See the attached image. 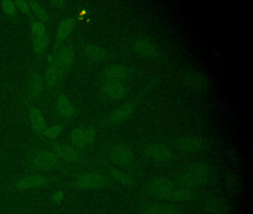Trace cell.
Segmentation results:
<instances>
[{
	"label": "cell",
	"mask_w": 253,
	"mask_h": 214,
	"mask_svg": "<svg viewBox=\"0 0 253 214\" xmlns=\"http://www.w3.org/2000/svg\"><path fill=\"white\" fill-rule=\"evenodd\" d=\"M24 172L49 174L61 172L64 175H73L75 167L63 163L48 147H35L29 150L23 161Z\"/></svg>",
	"instance_id": "cell-1"
},
{
	"label": "cell",
	"mask_w": 253,
	"mask_h": 214,
	"mask_svg": "<svg viewBox=\"0 0 253 214\" xmlns=\"http://www.w3.org/2000/svg\"><path fill=\"white\" fill-rule=\"evenodd\" d=\"M64 181V178L62 177L51 174L23 172L8 183L6 190L11 193H17L35 189L57 187Z\"/></svg>",
	"instance_id": "cell-2"
},
{
	"label": "cell",
	"mask_w": 253,
	"mask_h": 214,
	"mask_svg": "<svg viewBox=\"0 0 253 214\" xmlns=\"http://www.w3.org/2000/svg\"><path fill=\"white\" fill-rule=\"evenodd\" d=\"M109 184V179L103 172L98 171H85L72 175V179L65 180L58 188L75 189L81 190H100Z\"/></svg>",
	"instance_id": "cell-3"
},
{
	"label": "cell",
	"mask_w": 253,
	"mask_h": 214,
	"mask_svg": "<svg viewBox=\"0 0 253 214\" xmlns=\"http://www.w3.org/2000/svg\"><path fill=\"white\" fill-rule=\"evenodd\" d=\"M212 178L211 166L205 162H195L186 168L178 177L181 187L194 190L207 185Z\"/></svg>",
	"instance_id": "cell-4"
},
{
	"label": "cell",
	"mask_w": 253,
	"mask_h": 214,
	"mask_svg": "<svg viewBox=\"0 0 253 214\" xmlns=\"http://www.w3.org/2000/svg\"><path fill=\"white\" fill-rule=\"evenodd\" d=\"M47 147L52 150L56 156L66 164L76 167L84 164L86 158L84 151L75 148L71 144L57 141H46Z\"/></svg>",
	"instance_id": "cell-5"
},
{
	"label": "cell",
	"mask_w": 253,
	"mask_h": 214,
	"mask_svg": "<svg viewBox=\"0 0 253 214\" xmlns=\"http://www.w3.org/2000/svg\"><path fill=\"white\" fill-rule=\"evenodd\" d=\"M27 89L26 96L33 103L41 100L45 92L44 77L41 69V61L36 59L32 60L29 66Z\"/></svg>",
	"instance_id": "cell-6"
},
{
	"label": "cell",
	"mask_w": 253,
	"mask_h": 214,
	"mask_svg": "<svg viewBox=\"0 0 253 214\" xmlns=\"http://www.w3.org/2000/svg\"><path fill=\"white\" fill-rule=\"evenodd\" d=\"M66 74L67 72L57 63L53 55H48V65L44 76V86L47 95L57 93Z\"/></svg>",
	"instance_id": "cell-7"
},
{
	"label": "cell",
	"mask_w": 253,
	"mask_h": 214,
	"mask_svg": "<svg viewBox=\"0 0 253 214\" xmlns=\"http://www.w3.org/2000/svg\"><path fill=\"white\" fill-rule=\"evenodd\" d=\"M149 189L154 196L159 199L175 202L179 187L169 178L157 177L151 180Z\"/></svg>",
	"instance_id": "cell-8"
},
{
	"label": "cell",
	"mask_w": 253,
	"mask_h": 214,
	"mask_svg": "<svg viewBox=\"0 0 253 214\" xmlns=\"http://www.w3.org/2000/svg\"><path fill=\"white\" fill-rule=\"evenodd\" d=\"M22 101L26 107L28 117L34 134L37 138L42 139V135L48 126L42 111L27 97L23 96Z\"/></svg>",
	"instance_id": "cell-9"
},
{
	"label": "cell",
	"mask_w": 253,
	"mask_h": 214,
	"mask_svg": "<svg viewBox=\"0 0 253 214\" xmlns=\"http://www.w3.org/2000/svg\"><path fill=\"white\" fill-rule=\"evenodd\" d=\"M54 108L56 116L61 121L69 123L78 114V108L71 102L69 97L63 92H57Z\"/></svg>",
	"instance_id": "cell-10"
},
{
	"label": "cell",
	"mask_w": 253,
	"mask_h": 214,
	"mask_svg": "<svg viewBox=\"0 0 253 214\" xmlns=\"http://www.w3.org/2000/svg\"><path fill=\"white\" fill-rule=\"evenodd\" d=\"M78 18L75 16H69L60 21L56 32L55 41L53 46L51 54H55L60 48L69 40L71 34L76 26Z\"/></svg>",
	"instance_id": "cell-11"
},
{
	"label": "cell",
	"mask_w": 253,
	"mask_h": 214,
	"mask_svg": "<svg viewBox=\"0 0 253 214\" xmlns=\"http://www.w3.org/2000/svg\"><path fill=\"white\" fill-rule=\"evenodd\" d=\"M180 150L188 153H200L205 151L210 147V143L206 138L197 135H184L176 141Z\"/></svg>",
	"instance_id": "cell-12"
},
{
	"label": "cell",
	"mask_w": 253,
	"mask_h": 214,
	"mask_svg": "<svg viewBox=\"0 0 253 214\" xmlns=\"http://www.w3.org/2000/svg\"><path fill=\"white\" fill-rule=\"evenodd\" d=\"M53 56L57 63L68 72L73 66L75 60V46L72 40H67Z\"/></svg>",
	"instance_id": "cell-13"
},
{
	"label": "cell",
	"mask_w": 253,
	"mask_h": 214,
	"mask_svg": "<svg viewBox=\"0 0 253 214\" xmlns=\"http://www.w3.org/2000/svg\"><path fill=\"white\" fill-rule=\"evenodd\" d=\"M145 155L150 160L156 162H167L173 157L171 149L167 144L154 142L148 144L144 149Z\"/></svg>",
	"instance_id": "cell-14"
},
{
	"label": "cell",
	"mask_w": 253,
	"mask_h": 214,
	"mask_svg": "<svg viewBox=\"0 0 253 214\" xmlns=\"http://www.w3.org/2000/svg\"><path fill=\"white\" fill-rule=\"evenodd\" d=\"M181 80L186 86L199 92H207L211 86L207 76L192 70L184 71L182 74Z\"/></svg>",
	"instance_id": "cell-15"
},
{
	"label": "cell",
	"mask_w": 253,
	"mask_h": 214,
	"mask_svg": "<svg viewBox=\"0 0 253 214\" xmlns=\"http://www.w3.org/2000/svg\"><path fill=\"white\" fill-rule=\"evenodd\" d=\"M109 156L115 163L121 166H128L133 163L134 159V153L131 149L123 144L112 146Z\"/></svg>",
	"instance_id": "cell-16"
},
{
	"label": "cell",
	"mask_w": 253,
	"mask_h": 214,
	"mask_svg": "<svg viewBox=\"0 0 253 214\" xmlns=\"http://www.w3.org/2000/svg\"><path fill=\"white\" fill-rule=\"evenodd\" d=\"M133 49L140 56L149 59H155L159 54L155 43L145 37H139L133 42Z\"/></svg>",
	"instance_id": "cell-17"
},
{
	"label": "cell",
	"mask_w": 253,
	"mask_h": 214,
	"mask_svg": "<svg viewBox=\"0 0 253 214\" xmlns=\"http://www.w3.org/2000/svg\"><path fill=\"white\" fill-rule=\"evenodd\" d=\"M101 89L108 98L114 101L123 99L127 93L125 85L120 81L105 80L102 83Z\"/></svg>",
	"instance_id": "cell-18"
},
{
	"label": "cell",
	"mask_w": 253,
	"mask_h": 214,
	"mask_svg": "<svg viewBox=\"0 0 253 214\" xmlns=\"http://www.w3.org/2000/svg\"><path fill=\"white\" fill-rule=\"evenodd\" d=\"M131 68L124 65H112L106 67L103 71L105 80L120 81L126 80L131 76Z\"/></svg>",
	"instance_id": "cell-19"
},
{
	"label": "cell",
	"mask_w": 253,
	"mask_h": 214,
	"mask_svg": "<svg viewBox=\"0 0 253 214\" xmlns=\"http://www.w3.org/2000/svg\"><path fill=\"white\" fill-rule=\"evenodd\" d=\"M201 206L204 211L214 214H223L229 210V204L226 201L214 196L204 199Z\"/></svg>",
	"instance_id": "cell-20"
},
{
	"label": "cell",
	"mask_w": 253,
	"mask_h": 214,
	"mask_svg": "<svg viewBox=\"0 0 253 214\" xmlns=\"http://www.w3.org/2000/svg\"><path fill=\"white\" fill-rule=\"evenodd\" d=\"M135 103L130 101L118 107L112 111V114L108 117V121L111 123H120L127 120L135 110Z\"/></svg>",
	"instance_id": "cell-21"
},
{
	"label": "cell",
	"mask_w": 253,
	"mask_h": 214,
	"mask_svg": "<svg viewBox=\"0 0 253 214\" xmlns=\"http://www.w3.org/2000/svg\"><path fill=\"white\" fill-rule=\"evenodd\" d=\"M82 49L88 58L97 62H103L109 57V52L98 45L85 43L83 44Z\"/></svg>",
	"instance_id": "cell-22"
},
{
	"label": "cell",
	"mask_w": 253,
	"mask_h": 214,
	"mask_svg": "<svg viewBox=\"0 0 253 214\" xmlns=\"http://www.w3.org/2000/svg\"><path fill=\"white\" fill-rule=\"evenodd\" d=\"M48 44H49V34L42 37H38V38L32 37V50L35 54V59L39 61L43 59L45 54H46Z\"/></svg>",
	"instance_id": "cell-23"
},
{
	"label": "cell",
	"mask_w": 253,
	"mask_h": 214,
	"mask_svg": "<svg viewBox=\"0 0 253 214\" xmlns=\"http://www.w3.org/2000/svg\"><path fill=\"white\" fill-rule=\"evenodd\" d=\"M143 214H179V210L167 204H151L145 207Z\"/></svg>",
	"instance_id": "cell-24"
},
{
	"label": "cell",
	"mask_w": 253,
	"mask_h": 214,
	"mask_svg": "<svg viewBox=\"0 0 253 214\" xmlns=\"http://www.w3.org/2000/svg\"><path fill=\"white\" fill-rule=\"evenodd\" d=\"M71 144L75 148L84 151L87 148L86 141H85V127L84 126H78L74 128L70 133Z\"/></svg>",
	"instance_id": "cell-25"
},
{
	"label": "cell",
	"mask_w": 253,
	"mask_h": 214,
	"mask_svg": "<svg viewBox=\"0 0 253 214\" xmlns=\"http://www.w3.org/2000/svg\"><path fill=\"white\" fill-rule=\"evenodd\" d=\"M30 6L31 10L34 16L37 17L38 20L43 22L44 24L48 23L49 21V14L47 10L44 8L43 6L37 1L34 0H29L27 1Z\"/></svg>",
	"instance_id": "cell-26"
},
{
	"label": "cell",
	"mask_w": 253,
	"mask_h": 214,
	"mask_svg": "<svg viewBox=\"0 0 253 214\" xmlns=\"http://www.w3.org/2000/svg\"><path fill=\"white\" fill-rule=\"evenodd\" d=\"M68 122L61 121L47 127L42 135V139L45 141H54L63 132Z\"/></svg>",
	"instance_id": "cell-27"
},
{
	"label": "cell",
	"mask_w": 253,
	"mask_h": 214,
	"mask_svg": "<svg viewBox=\"0 0 253 214\" xmlns=\"http://www.w3.org/2000/svg\"><path fill=\"white\" fill-rule=\"evenodd\" d=\"M110 174L112 178L122 185L131 187L134 184V180L131 175L118 169H111Z\"/></svg>",
	"instance_id": "cell-28"
},
{
	"label": "cell",
	"mask_w": 253,
	"mask_h": 214,
	"mask_svg": "<svg viewBox=\"0 0 253 214\" xmlns=\"http://www.w3.org/2000/svg\"><path fill=\"white\" fill-rule=\"evenodd\" d=\"M0 5H1L5 14L12 22H17V17H18V16H17V8L14 1L2 0V1H0Z\"/></svg>",
	"instance_id": "cell-29"
},
{
	"label": "cell",
	"mask_w": 253,
	"mask_h": 214,
	"mask_svg": "<svg viewBox=\"0 0 253 214\" xmlns=\"http://www.w3.org/2000/svg\"><path fill=\"white\" fill-rule=\"evenodd\" d=\"M30 28L32 37H35V38L42 37L48 34L45 24L35 18L30 20Z\"/></svg>",
	"instance_id": "cell-30"
},
{
	"label": "cell",
	"mask_w": 253,
	"mask_h": 214,
	"mask_svg": "<svg viewBox=\"0 0 253 214\" xmlns=\"http://www.w3.org/2000/svg\"><path fill=\"white\" fill-rule=\"evenodd\" d=\"M15 3L16 7L17 9H19L20 11L22 13H24L25 15L29 17V19H35L33 13H32V10H31L30 6H29V3L27 1H23V0H16L14 1Z\"/></svg>",
	"instance_id": "cell-31"
},
{
	"label": "cell",
	"mask_w": 253,
	"mask_h": 214,
	"mask_svg": "<svg viewBox=\"0 0 253 214\" xmlns=\"http://www.w3.org/2000/svg\"><path fill=\"white\" fill-rule=\"evenodd\" d=\"M85 141H86L87 147L92 145L95 140L97 135V129L94 126H85Z\"/></svg>",
	"instance_id": "cell-32"
},
{
	"label": "cell",
	"mask_w": 253,
	"mask_h": 214,
	"mask_svg": "<svg viewBox=\"0 0 253 214\" xmlns=\"http://www.w3.org/2000/svg\"><path fill=\"white\" fill-rule=\"evenodd\" d=\"M226 185L231 191H235L236 190L237 185H238V180H237V178L234 174L229 173L226 176Z\"/></svg>",
	"instance_id": "cell-33"
},
{
	"label": "cell",
	"mask_w": 253,
	"mask_h": 214,
	"mask_svg": "<svg viewBox=\"0 0 253 214\" xmlns=\"http://www.w3.org/2000/svg\"><path fill=\"white\" fill-rule=\"evenodd\" d=\"M63 199H64V193L62 190L56 192L51 196L52 202H54L56 205H60L63 202Z\"/></svg>",
	"instance_id": "cell-34"
},
{
	"label": "cell",
	"mask_w": 253,
	"mask_h": 214,
	"mask_svg": "<svg viewBox=\"0 0 253 214\" xmlns=\"http://www.w3.org/2000/svg\"><path fill=\"white\" fill-rule=\"evenodd\" d=\"M49 4L55 8H61L66 4V1L63 0H51L49 1Z\"/></svg>",
	"instance_id": "cell-35"
}]
</instances>
